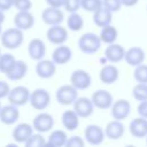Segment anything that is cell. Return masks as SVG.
<instances>
[{"instance_id": "obj_25", "label": "cell", "mask_w": 147, "mask_h": 147, "mask_svg": "<svg viewBox=\"0 0 147 147\" xmlns=\"http://www.w3.org/2000/svg\"><path fill=\"white\" fill-rule=\"evenodd\" d=\"M111 21H113V13L106 9L105 7H101L93 13V22L99 28L111 24Z\"/></svg>"}, {"instance_id": "obj_14", "label": "cell", "mask_w": 147, "mask_h": 147, "mask_svg": "<svg viewBox=\"0 0 147 147\" xmlns=\"http://www.w3.org/2000/svg\"><path fill=\"white\" fill-rule=\"evenodd\" d=\"M20 118V110L18 107L15 105H7V106H1L0 109V122L5 125H11L17 122Z\"/></svg>"}, {"instance_id": "obj_39", "label": "cell", "mask_w": 147, "mask_h": 147, "mask_svg": "<svg viewBox=\"0 0 147 147\" xmlns=\"http://www.w3.org/2000/svg\"><path fill=\"white\" fill-rule=\"evenodd\" d=\"M65 146L67 147H84L85 141L79 136H72V137L68 138V140L65 142Z\"/></svg>"}, {"instance_id": "obj_18", "label": "cell", "mask_w": 147, "mask_h": 147, "mask_svg": "<svg viewBox=\"0 0 147 147\" xmlns=\"http://www.w3.org/2000/svg\"><path fill=\"white\" fill-rule=\"evenodd\" d=\"M72 57V51L69 46L64 45V44H61L59 45L52 53V61L55 63V64H65L68 63Z\"/></svg>"}, {"instance_id": "obj_10", "label": "cell", "mask_w": 147, "mask_h": 147, "mask_svg": "<svg viewBox=\"0 0 147 147\" xmlns=\"http://www.w3.org/2000/svg\"><path fill=\"white\" fill-rule=\"evenodd\" d=\"M72 105H74V110L79 116V118H87L94 111V105L92 100L86 96L77 98Z\"/></svg>"}, {"instance_id": "obj_6", "label": "cell", "mask_w": 147, "mask_h": 147, "mask_svg": "<svg viewBox=\"0 0 147 147\" xmlns=\"http://www.w3.org/2000/svg\"><path fill=\"white\" fill-rule=\"evenodd\" d=\"M91 83H92L91 75L83 69H77V70L72 71L71 76H70V84L78 91L88 88L91 86Z\"/></svg>"}, {"instance_id": "obj_29", "label": "cell", "mask_w": 147, "mask_h": 147, "mask_svg": "<svg viewBox=\"0 0 147 147\" xmlns=\"http://www.w3.org/2000/svg\"><path fill=\"white\" fill-rule=\"evenodd\" d=\"M99 37H100L101 42H105V44L109 45V44H113V42L116 41V39L118 37V31L114 25L108 24V25L101 28Z\"/></svg>"}, {"instance_id": "obj_8", "label": "cell", "mask_w": 147, "mask_h": 147, "mask_svg": "<svg viewBox=\"0 0 147 147\" xmlns=\"http://www.w3.org/2000/svg\"><path fill=\"white\" fill-rule=\"evenodd\" d=\"M46 38L51 44L61 45L68 40V30L61 24L51 25L46 32Z\"/></svg>"}, {"instance_id": "obj_45", "label": "cell", "mask_w": 147, "mask_h": 147, "mask_svg": "<svg viewBox=\"0 0 147 147\" xmlns=\"http://www.w3.org/2000/svg\"><path fill=\"white\" fill-rule=\"evenodd\" d=\"M5 14H3V11L2 10H0V25H2V23L5 22Z\"/></svg>"}, {"instance_id": "obj_3", "label": "cell", "mask_w": 147, "mask_h": 147, "mask_svg": "<svg viewBox=\"0 0 147 147\" xmlns=\"http://www.w3.org/2000/svg\"><path fill=\"white\" fill-rule=\"evenodd\" d=\"M29 102L36 110H44L51 103V94L45 88H36L34 91L30 92Z\"/></svg>"}, {"instance_id": "obj_44", "label": "cell", "mask_w": 147, "mask_h": 147, "mask_svg": "<svg viewBox=\"0 0 147 147\" xmlns=\"http://www.w3.org/2000/svg\"><path fill=\"white\" fill-rule=\"evenodd\" d=\"M139 0H121L122 2V6H125V7H133L138 3Z\"/></svg>"}, {"instance_id": "obj_19", "label": "cell", "mask_w": 147, "mask_h": 147, "mask_svg": "<svg viewBox=\"0 0 147 147\" xmlns=\"http://www.w3.org/2000/svg\"><path fill=\"white\" fill-rule=\"evenodd\" d=\"M33 24H34V17L30 13V10L17 11L16 15L14 16V25L22 31L31 29Z\"/></svg>"}, {"instance_id": "obj_17", "label": "cell", "mask_w": 147, "mask_h": 147, "mask_svg": "<svg viewBox=\"0 0 147 147\" xmlns=\"http://www.w3.org/2000/svg\"><path fill=\"white\" fill-rule=\"evenodd\" d=\"M124 60L129 65L137 67V65L144 63V61H145V51L139 46L130 47L129 49L125 51Z\"/></svg>"}, {"instance_id": "obj_15", "label": "cell", "mask_w": 147, "mask_h": 147, "mask_svg": "<svg viewBox=\"0 0 147 147\" xmlns=\"http://www.w3.org/2000/svg\"><path fill=\"white\" fill-rule=\"evenodd\" d=\"M56 72V64L52 60H45L41 59L37 61L36 64V74L38 77L42 79H48L53 77Z\"/></svg>"}, {"instance_id": "obj_42", "label": "cell", "mask_w": 147, "mask_h": 147, "mask_svg": "<svg viewBox=\"0 0 147 147\" xmlns=\"http://www.w3.org/2000/svg\"><path fill=\"white\" fill-rule=\"evenodd\" d=\"M13 7V0H0V10L3 13Z\"/></svg>"}, {"instance_id": "obj_1", "label": "cell", "mask_w": 147, "mask_h": 147, "mask_svg": "<svg viewBox=\"0 0 147 147\" xmlns=\"http://www.w3.org/2000/svg\"><path fill=\"white\" fill-rule=\"evenodd\" d=\"M0 37H1L2 46H5V48H8V49L18 48L22 45L23 40H24L23 31L20 30L18 28H16V26L5 30L3 32H1Z\"/></svg>"}, {"instance_id": "obj_7", "label": "cell", "mask_w": 147, "mask_h": 147, "mask_svg": "<svg viewBox=\"0 0 147 147\" xmlns=\"http://www.w3.org/2000/svg\"><path fill=\"white\" fill-rule=\"evenodd\" d=\"M84 137H85V140L90 145H93V146L101 145L106 138L103 129L96 124L87 125L84 130Z\"/></svg>"}, {"instance_id": "obj_40", "label": "cell", "mask_w": 147, "mask_h": 147, "mask_svg": "<svg viewBox=\"0 0 147 147\" xmlns=\"http://www.w3.org/2000/svg\"><path fill=\"white\" fill-rule=\"evenodd\" d=\"M137 111L139 114V116L147 118V100L145 101H140L138 107H137Z\"/></svg>"}, {"instance_id": "obj_28", "label": "cell", "mask_w": 147, "mask_h": 147, "mask_svg": "<svg viewBox=\"0 0 147 147\" xmlns=\"http://www.w3.org/2000/svg\"><path fill=\"white\" fill-rule=\"evenodd\" d=\"M68 140V136L63 130H54L51 132L48 140L46 141V146L51 147H63Z\"/></svg>"}, {"instance_id": "obj_16", "label": "cell", "mask_w": 147, "mask_h": 147, "mask_svg": "<svg viewBox=\"0 0 147 147\" xmlns=\"http://www.w3.org/2000/svg\"><path fill=\"white\" fill-rule=\"evenodd\" d=\"M124 55H125L124 47L119 44H116V42L109 44L105 49V57L110 63L121 62L122 60H124Z\"/></svg>"}, {"instance_id": "obj_33", "label": "cell", "mask_w": 147, "mask_h": 147, "mask_svg": "<svg viewBox=\"0 0 147 147\" xmlns=\"http://www.w3.org/2000/svg\"><path fill=\"white\" fill-rule=\"evenodd\" d=\"M25 147H41V146H46V139L44 138L42 133L38 132V133H32L29 139L24 142Z\"/></svg>"}, {"instance_id": "obj_22", "label": "cell", "mask_w": 147, "mask_h": 147, "mask_svg": "<svg viewBox=\"0 0 147 147\" xmlns=\"http://www.w3.org/2000/svg\"><path fill=\"white\" fill-rule=\"evenodd\" d=\"M32 133H33L32 125H30L29 123H20L14 127L11 136L17 144H24Z\"/></svg>"}, {"instance_id": "obj_9", "label": "cell", "mask_w": 147, "mask_h": 147, "mask_svg": "<svg viewBox=\"0 0 147 147\" xmlns=\"http://www.w3.org/2000/svg\"><path fill=\"white\" fill-rule=\"evenodd\" d=\"M110 113L114 119L123 121L127 118L131 113V103L125 99H118L113 102L110 107Z\"/></svg>"}, {"instance_id": "obj_37", "label": "cell", "mask_w": 147, "mask_h": 147, "mask_svg": "<svg viewBox=\"0 0 147 147\" xmlns=\"http://www.w3.org/2000/svg\"><path fill=\"white\" fill-rule=\"evenodd\" d=\"M62 7H64L68 13L78 11V9L80 8V0H63Z\"/></svg>"}, {"instance_id": "obj_24", "label": "cell", "mask_w": 147, "mask_h": 147, "mask_svg": "<svg viewBox=\"0 0 147 147\" xmlns=\"http://www.w3.org/2000/svg\"><path fill=\"white\" fill-rule=\"evenodd\" d=\"M119 72L116 65L114 64H106L101 68L100 72H99V77L100 80L103 84H113L118 79Z\"/></svg>"}, {"instance_id": "obj_23", "label": "cell", "mask_w": 147, "mask_h": 147, "mask_svg": "<svg viewBox=\"0 0 147 147\" xmlns=\"http://www.w3.org/2000/svg\"><path fill=\"white\" fill-rule=\"evenodd\" d=\"M130 133L136 138H145L147 136V118L141 116L131 121L129 126Z\"/></svg>"}, {"instance_id": "obj_30", "label": "cell", "mask_w": 147, "mask_h": 147, "mask_svg": "<svg viewBox=\"0 0 147 147\" xmlns=\"http://www.w3.org/2000/svg\"><path fill=\"white\" fill-rule=\"evenodd\" d=\"M15 63H16V59L13 54H10V53L2 54L1 53V55H0V72H2L3 75H7L13 69Z\"/></svg>"}, {"instance_id": "obj_11", "label": "cell", "mask_w": 147, "mask_h": 147, "mask_svg": "<svg viewBox=\"0 0 147 147\" xmlns=\"http://www.w3.org/2000/svg\"><path fill=\"white\" fill-rule=\"evenodd\" d=\"M53 126H54V118L48 113H40L32 121L33 130L40 133L48 132L51 129H53Z\"/></svg>"}, {"instance_id": "obj_46", "label": "cell", "mask_w": 147, "mask_h": 147, "mask_svg": "<svg viewBox=\"0 0 147 147\" xmlns=\"http://www.w3.org/2000/svg\"><path fill=\"white\" fill-rule=\"evenodd\" d=\"M1 32H2V29H1V25H0V34H1Z\"/></svg>"}, {"instance_id": "obj_13", "label": "cell", "mask_w": 147, "mask_h": 147, "mask_svg": "<svg viewBox=\"0 0 147 147\" xmlns=\"http://www.w3.org/2000/svg\"><path fill=\"white\" fill-rule=\"evenodd\" d=\"M41 18L44 21L45 24L47 25H56V24H61L63 22L64 18V14L60 8H55V7H47L42 10L41 13Z\"/></svg>"}, {"instance_id": "obj_47", "label": "cell", "mask_w": 147, "mask_h": 147, "mask_svg": "<svg viewBox=\"0 0 147 147\" xmlns=\"http://www.w3.org/2000/svg\"><path fill=\"white\" fill-rule=\"evenodd\" d=\"M145 138H146V144H147V136H146V137H145Z\"/></svg>"}, {"instance_id": "obj_48", "label": "cell", "mask_w": 147, "mask_h": 147, "mask_svg": "<svg viewBox=\"0 0 147 147\" xmlns=\"http://www.w3.org/2000/svg\"><path fill=\"white\" fill-rule=\"evenodd\" d=\"M0 109H1V102H0Z\"/></svg>"}, {"instance_id": "obj_20", "label": "cell", "mask_w": 147, "mask_h": 147, "mask_svg": "<svg viewBox=\"0 0 147 147\" xmlns=\"http://www.w3.org/2000/svg\"><path fill=\"white\" fill-rule=\"evenodd\" d=\"M28 53H29V56L34 61H39V60L44 59V56L46 54L45 42L39 38L32 39L28 45Z\"/></svg>"}, {"instance_id": "obj_2", "label": "cell", "mask_w": 147, "mask_h": 147, "mask_svg": "<svg viewBox=\"0 0 147 147\" xmlns=\"http://www.w3.org/2000/svg\"><path fill=\"white\" fill-rule=\"evenodd\" d=\"M100 37L93 32H86L78 39V47L85 54H94L101 47Z\"/></svg>"}, {"instance_id": "obj_49", "label": "cell", "mask_w": 147, "mask_h": 147, "mask_svg": "<svg viewBox=\"0 0 147 147\" xmlns=\"http://www.w3.org/2000/svg\"><path fill=\"white\" fill-rule=\"evenodd\" d=\"M0 55H1V48H0Z\"/></svg>"}, {"instance_id": "obj_26", "label": "cell", "mask_w": 147, "mask_h": 147, "mask_svg": "<svg viewBox=\"0 0 147 147\" xmlns=\"http://www.w3.org/2000/svg\"><path fill=\"white\" fill-rule=\"evenodd\" d=\"M61 121H62V125L68 131H75L79 126V116L76 114L74 109L63 111L61 116Z\"/></svg>"}, {"instance_id": "obj_35", "label": "cell", "mask_w": 147, "mask_h": 147, "mask_svg": "<svg viewBox=\"0 0 147 147\" xmlns=\"http://www.w3.org/2000/svg\"><path fill=\"white\" fill-rule=\"evenodd\" d=\"M102 7V0H80V8L88 13H94Z\"/></svg>"}, {"instance_id": "obj_34", "label": "cell", "mask_w": 147, "mask_h": 147, "mask_svg": "<svg viewBox=\"0 0 147 147\" xmlns=\"http://www.w3.org/2000/svg\"><path fill=\"white\" fill-rule=\"evenodd\" d=\"M133 77L137 83H145L147 84V64H139L134 67L133 71Z\"/></svg>"}, {"instance_id": "obj_32", "label": "cell", "mask_w": 147, "mask_h": 147, "mask_svg": "<svg viewBox=\"0 0 147 147\" xmlns=\"http://www.w3.org/2000/svg\"><path fill=\"white\" fill-rule=\"evenodd\" d=\"M132 96L137 101H145L147 100V84L138 83L132 88Z\"/></svg>"}, {"instance_id": "obj_21", "label": "cell", "mask_w": 147, "mask_h": 147, "mask_svg": "<svg viewBox=\"0 0 147 147\" xmlns=\"http://www.w3.org/2000/svg\"><path fill=\"white\" fill-rule=\"evenodd\" d=\"M103 131H105L106 138H108L110 140H117V139L122 138V136L124 134L125 127H124V124L122 123V121L114 119V121H110L106 125V129H103Z\"/></svg>"}, {"instance_id": "obj_41", "label": "cell", "mask_w": 147, "mask_h": 147, "mask_svg": "<svg viewBox=\"0 0 147 147\" xmlns=\"http://www.w3.org/2000/svg\"><path fill=\"white\" fill-rule=\"evenodd\" d=\"M9 91H10V87H9L8 83L5 80H0V99L6 98L9 93Z\"/></svg>"}, {"instance_id": "obj_36", "label": "cell", "mask_w": 147, "mask_h": 147, "mask_svg": "<svg viewBox=\"0 0 147 147\" xmlns=\"http://www.w3.org/2000/svg\"><path fill=\"white\" fill-rule=\"evenodd\" d=\"M102 7H105L106 9L110 10L114 14L121 9L122 2L121 0H102Z\"/></svg>"}, {"instance_id": "obj_38", "label": "cell", "mask_w": 147, "mask_h": 147, "mask_svg": "<svg viewBox=\"0 0 147 147\" xmlns=\"http://www.w3.org/2000/svg\"><path fill=\"white\" fill-rule=\"evenodd\" d=\"M13 6L17 9V11H24L32 8V2L31 0H13Z\"/></svg>"}, {"instance_id": "obj_43", "label": "cell", "mask_w": 147, "mask_h": 147, "mask_svg": "<svg viewBox=\"0 0 147 147\" xmlns=\"http://www.w3.org/2000/svg\"><path fill=\"white\" fill-rule=\"evenodd\" d=\"M45 1L49 7H55V8H61L63 3V0H45Z\"/></svg>"}, {"instance_id": "obj_5", "label": "cell", "mask_w": 147, "mask_h": 147, "mask_svg": "<svg viewBox=\"0 0 147 147\" xmlns=\"http://www.w3.org/2000/svg\"><path fill=\"white\" fill-rule=\"evenodd\" d=\"M8 101L11 105H15L17 107L20 106H24L29 102V98H30V90L25 86H16L14 88H10L8 95Z\"/></svg>"}, {"instance_id": "obj_27", "label": "cell", "mask_w": 147, "mask_h": 147, "mask_svg": "<svg viewBox=\"0 0 147 147\" xmlns=\"http://www.w3.org/2000/svg\"><path fill=\"white\" fill-rule=\"evenodd\" d=\"M26 74H28V64L22 60H16L15 65L6 76L10 80H21L22 78L25 77Z\"/></svg>"}, {"instance_id": "obj_31", "label": "cell", "mask_w": 147, "mask_h": 147, "mask_svg": "<svg viewBox=\"0 0 147 147\" xmlns=\"http://www.w3.org/2000/svg\"><path fill=\"white\" fill-rule=\"evenodd\" d=\"M67 25L69 28V30L77 32L79 30H82L83 25H84V20L82 17V15H79L77 11L75 13H70L68 20H67Z\"/></svg>"}, {"instance_id": "obj_12", "label": "cell", "mask_w": 147, "mask_h": 147, "mask_svg": "<svg viewBox=\"0 0 147 147\" xmlns=\"http://www.w3.org/2000/svg\"><path fill=\"white\" fill-rule=\"evenodd\" d=\"M91 100H92L94 107H96L99 109H108L111 107V105L114 102L111 93L108 92L107 90H102V88L95 91L92 94Z\"/></svg>"}, {"instance_id": "obj_4", "label": "cell", "mask_w": 147, "mask_h": 147, "mask_svg": "<svg viewBox=\"0 0 147 147\" xmlns=\"http://www.w3.org/2000/svg\"><path fill=\"white\" fill-rule=\"evenodd\" d=\"M56 101L62 106H70L78 98V90L75 88L71 84L62 85L56 90L55 93Z\"/></svg>"}]
</instances>
